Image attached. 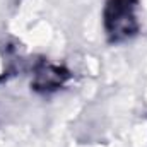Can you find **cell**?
Segmentation results:
<instances>
[{"instance_id":"obj_1","label":"cell","mask_w":147,"mask_h":147,"mask_svg":"<svg viewBox=\"0 0 147 147\" xmlns=\"http://www.w3.org/2000/svg\"><path fill=\"white\" fill-rule=\"evenodd\" d=\"M139 0H106L103 9V26L111 45L125 43L139 34Z\"/></svg>"},{"instance_id":"obj_2","label":"cell","mask_w":147,"mask_h":147,"mask_svg":"<svg viewBox=\"0 0 147 147\" xmlns=\"http://www.w3.org/2000/svg\"><path fill=\"white\" fill-rule=\"evenodd\" d=\"M70 79V72L60 65H55L48 60H38L33 67V79H31V87L41 92V94H50L58 91L67 84Z\"/></svg>"}]
</instances>
